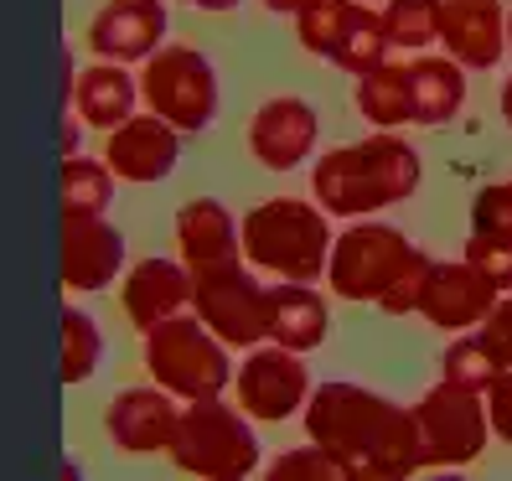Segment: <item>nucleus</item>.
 Here are the masks:
<instances>
[{
    "mask_svg": "<svg viewBox=\"0 0 512 481\" xmlns=\"http://www.w3.org/2000/svg\"><path fill=\"white\" fill-rule=\"evenodd\" d=\"M300 425H306V440H316L342 466V481H404L425 471L414 414L363 383H311Z\"/></svg>",
    "mask_w": 512,
    "mask_h": 481,
    "instance_id": "f257e3e1",
    "label": "nucleus"
},
{
    "mask_svg": "<svg viewBox=\"0 0 512 481\" xmlns=\"http://www.w3.org/2000/svg\"><path fill=\"white\" fill-rule=\"evenodd\" d=\"M419 182H425V161L394 130L337 145L311 166V197L326 218H378L388 207H404Z\"/></svg>",
    "mask_w": 512,
    "mask_h": 481,
    "instance_id": "f03ea898",
    "label": "nucleus"
},
{
    "mask_svg": "<svg viewBox=\"0 0 512 481\" xmlns=\"http://www.w3.org/2000/svg\"><path fill=\"white\" fill-rule=\"evenodd\" d=\"M238 249L244 264L269 280L316 285L331 254V218L306 197H269L238 218Z\"/></svg>",
    "mask_w": 512,
    "mask_h": 481,
    "instance_id": "7ed1b4c3",
    "label": "nucleus"
},
{
    "mask_svg": "<svg viewBox=\"0 0 512 481\" xmlns=\"http://www.w3.org/2000/svg\"><path fill=\"white\" fill-rule=\"evenodd\" d=\"M140 363L150 383H161L171 399L197 404V399H228L233 383V357L228 347L207 332L192 311H176L140 332Z\"/></svg>",
    "mask_w": 512,
    "mask_h": 481,
    "instance_id": "20e7f679",
    "label": "nucleus"
},
{
    "mask_svg": "<svg viewBox=\"0 0 512 481\" xmlns=\"http://www.w3.org/2000/svg\"><path fill=\"white\" fill-rule=\"evenodd\" d=\"M166 456L176 461V471H187L197 481H244L259 471V440L238 404L197 399V404H182Z\"/></svg>",
    "mask_w": 512,
    "mask_h": 481,
    "instance_id": "39448f33",
    "label": "nucleus"
},
{
    "mask_svg": "<svg viewBox=\"0 0 512 481\" xmlns=\"http://www.w3.org/2000/svg\"><path fill=\"white\" fill-rule=\"evenodd\" d=\"M140 99L150 114H161L171 130L202 135L218 119V68L207 63V52L187 42H161L140 63Z\"/></svg>",
    "mask_w": 512,
    "mask_h": 481,
    "instance_id": "423d86ee",
    "label": "nucleus"
},
{
    "mask_svg": "<svg viewBox=\"0 0 512 481\" xmlns=\"http://www.w3.org/2000/svg\"><path fill=\"white\" fill-rule=\"evenodd\" d=\"M419 259V244L388 223H352L342 233H331V254H326V285L337 300H357V306H378L383 290L394 285L404 269Z\"/></svg>",
    "mask_w": 512,
    "mask_h": 481,
    "instance_id": "0eeeda50",
    "label": "nucleus"
},
{
    "mask_svg": "<svg viewBox=\"0 0 512 481\" xmlns=\"http://www.w3.org/2000/svg\"><path fill=\"white\" fill-rule=\"evenodd\" d=\"M409 414H414L419 461L425 466H471L492 440L481 394L456 388V383H435L419 404H409Z\"/></svg>",
    "mask_w": 512,
    "mask_h": 481,
    "instance_id": "6e6552de",
    "label": "nucleus"
},
{
    "mask_svg": "<svg viewBox=\"0 0 512 481\" xmlns=\"http://www.w3.org/2000/svg\"><path fill=\"white\" fill-rule=\"evenodd\" d=\"M207 332H213L228 352L264 342V285L254 280V269L244 259H228L213 269L192 275V306H187Z\"/></svg>",
    "mask_w": 512,
    "mask_h": 481,
    "instance_id": "1a4fd4ad",
    "label": "nucleus"
},
{
    "mask_svg": "<svg viewBox=\"0 0 512 481\" xmlns=\"http://www.w3.org/2000/svg\"><path fill=\"white\" fill-rule=\"evenodd\" d=\"M228 394L238 399L254 425H280V419L300 414L311 394V368H306V352H290L275 342H254L249 357L238 363Z\"/></svg>",
    "mask_w": 512,
    "mask_h": 481,
    "instance_id": "9d476101",
    "label": "nucleus"
},
{
    "mask_svg": "<svg viewBox=\"0 0 512 481\" xmlns=\"http://www.w3.org/2000/svg\"><path fill=\"white\" fill-rule=\"evenodd\" d=\"M492 300H497L492 280L471 259H430L414 316H425L435 332H471L492 311Z\"/></svg>",
    "mask_w": 512,
    "mask_h": 481,
    "instance_id": "9b49d317",
    "label": "nucleus"
},
{
    "mask_svg": "<svg viewBox=\"0 0 512 481\" xmlns=\"http://www.w3.org/2000/svg\"><path fill=\"white\" fill-rule=\"evenodd\" d=\"M182 161V130H171L161 114H130L119 119L104 140V166L114 171V182H130V187H150V182H166Z\"/></svg>",
    "mask_w": 512,
    "mask_h": 481,
    "instance_id": "f8f14e48",
    "label": "nucleus"
},
{
    "mask_svg": "<svg viewBox=\"0 0 512 481\" xmlns=\"http://www.w3.org/2000/svg\"><path fill=\"white\" fill-rule=\"evenodd\" d=\"M321 140V114L300 94H275L264 99L249 119V156L264 171H295L311 161V150Z\"/></svg>",
    "mask_w": 512,
    "mask_h": 481,
    "instance_id": "ddd939ff",
    "label": "nucleus"
},
{
    "mask_svg": "<svg viewBox=\"0 0 512 481\" xmlns=\"http://www.w3.org/2000/svg\"><path fill=\"white\" fill-rule=\"evenodd\" d=\"M125 233L104 213H63V285L78 295L109 290L125 275Z\"/></svg>",
    "mask_w": 512,
    "mask_h": 481,
    "instance_id": "4468645a",
    "label": "nucleus"
},
{
    "mask_svg": "<svg viewBox=\"0 0 512 481\" xmlns=\"http://www.w3.org/2000/svg\"><path fill=\"white\" fill-rule=\"evenodd\" d=\"M435 47L466 73H487L507 57V6L502 0H440Z\"/></svg>",
    "mask_w": 512,
    "mask_h": 481,
    "instance_id": "2eb2a0df",
    "label": "nucleus"
},
{
    "mask_svg": "<svg viewBox=\"0 0 512 481\" xmlns=\"http://www.w3.org/2000/svg\"><path fill=\"white\" fill-rule=\"evenodd\" d=\"M176 419H182V399H171L161 383H135L125 394H114L104 409V435L125 456H156L171 445Z\"/></svg>",
    "mask_w": 512,
    "mask_h": 481,
    "instance_id": "dca6fc26",
    "label": "nucleus"
},
{
    "mask_svg": "<svg viewBox=\"0 0 512 481\" xmlns=\"http://www.w3.org/2000/svg\"><path fill=\"white\" fill-rule=\"evenodd\" d=\"M166 0H104L88 21V52L104 63H145L166 42Z\"/></svg>",
    "mask_w": 512,
    "mask_h": 481,
    "instance_id": "f3484780",
    "label": "nucleus"
},
{
    "mask_svg": "<svg viewBox=\"0 0 512 481\" xmlns=\"http://www.w3.org/2000/svg\"><path fill=\"white\" fill-rule=\"evenodd\" d=\"M119 300H125L130 326L145 332V326H156V321L192 306V269L182 259H156V254L135 259L119 275Z\"/></svg>",
    "mask_w": 512,
    "mask_h": 481,
    "instance_id": "a211bd4d",
    "label": "nucleus"
},
{
    "mask_svg": "<svg viewBox=\"0 0 512 481\" xmlns=\"http://www.w3.org/2000/svg\"><path fill=\"white\" fill-rule=\"evenodd\" d=\"M331 332V306L306 280H269L264 285V342L290 352H316Z\"/></svg>",
    "mask_w": 512,
    "mask_h": 481,
    "instance_id": "6ab92c4d",
    "label": "nucleus"
},
{
    "mask_svg": "<svg viewBox=\"0 0 512 481\" xmlns=\"http://www.w3.org/2000/svg\"><path fill=\"white\" fill-rule=\"evenodd\" d=\"M176 259L192 275L197 269H213V264H228V259H244V249H238V218L228 213V202L192 197L176 207Z\"/></svg>",
    "mask_w": 512,
    "mask_h": 481,
    "instance_id": "aec40b11",
    "label": "nucleus"
},
{
    "mask_svg": "<svg viewBox=\"0 0 512 481\" xmlns=\"http://www.w3.org/2000/svg\"><path fill=\"white\" fill-rule=\"evenodd\" d=\"M135 104H140V88H135V78L125 73V63H88L83 73H73L68 78V114L78 119V125H88V130H114L119 119H130L135 114Z\"/></svg>",
    "mask_w": 512,
    "mask_h": 481,
    "instance_id": "412c9836",
    "label": "nucleus"
},
{
    "mask_svg": "<svg viewBox=\"0 0 512 481\" xmlns=\"http://www.w3.org/2000/svg\"><path fill=\"white\" fill-rule=\"evenodd\" d=\"M409 88V125H450L466 104V68L440 52H419L404 63Z\"/></svg>",
    "mask_w": 512,
    "mask_h": 481,
    "instance_id": "4be33fe9",
    "label": "nucleus"
},
{
    "mask_svg": "<svg viewBox=\"0 0 512 481\" xmlns=\"http://www.w3.org/2000/svg\"><path fill=\"white\" fill-rule=\"evenodd\" d=\"M352 109H357V119H368L373 130H404L409 125V88H404L399 57H388V63L352 78Z\"/></svg>",
    "mask_w": 512,
    "mask_h": 481,
    "instance_id": "5701e85b",
    "label": "nucleus"
},
{
    "mask_svg": "<svg viewBox=\"0 0 512 481\" xmlns=\"http://www.w3.org/2000/svg\"><path fill=\"white\" fill-rule=\"evenodd\" d=\"M357 11H363V0H306V6L295 11V42L306 47L311 57H337L342 37L352 32Z\"/></svg>",
    "mask_w": 512,
    "mask_h": 481,
    "instance_id": "b1692460",
    "label": "nucleus"
},
{
    "mask_svg": "<svg viewBox=\"0 0 512 481\" xmlns=\"http://www.w3.org/2000/svg\"><path fill=\"white\" fill-rule=\"evenodd\" d=\"M378 21L394 52H430L435 47V26H440V0H383Z\"/></svg>",
    "mask_w": 512,
    "mask_h": 481,
    "instance_id": "393cba45",
    "label": "nucleus"
},
{
    "mask_svg": "<svg viewBox=\"0 0 512 481\" xmlns=\"http://www.w3.org/2000/svg\"><path fill=\"white\" fill-rule=\"evenodd\" d=\"M502 373L497 352L481 342V332L471 326V332H461V342H450L445 357H440V383H456V388H471V394H481L492 378Z\"/></svg>",
    "mask_w": 512,
    "mask_h": 481,
    "instance_id": "a878e982",
    "label": "nucleus"
},
{
    "mask_svg": "<svg viewBox=\"0 0 512 481\" xmlns=\"http://www.w3.org/2000/svg\"><path fill=\"white\" fill-rule=\"evenodd\" d=\"M99 357H104L99 321L83 306H68L63 311V383H88L99 373Z\"/></svg>",
    "mask_w": 512,
    "mask_h": 481,
    "instance_id": "bb28decb",
    "label": "nucleus"
},
{
    "mask_svg": "<svg viewBox=\"0 0 512 481\" xmlns=\"http://www.w3.org/2000/svg\"><path fill=\"white\" fill-rule=\"evenodd\" d=\"M114 197V171L104 161L68 156L63 161V213H109Z\"/></svg>",
    "mask_w": 512,
    "mask_h": 481,
    "instance_id": "cd10ccee",
    "label": "nucleus"
},
{
    "mask_svg": "<svg viewBox=\"0 0 512 481\" xmlns=\"http://www.w3.org/2000/svg\"><path fill=\"white\" fill-rule=\"evenodd\" d=\"M388 57H399L394 52V42H388V32H383V21H378V11L373 6H363L357 11V21H352V32L342 37V47H337V63L342 73H368V68H378V63H388Z\"/></svg>",
    "mask_w": 512,
    "mask_h": 481,
    "instance_id": "c85d7f7f",
    "label": "nucleus"
},
{
    "mask_svg": "<svg viewBox=\"0 0 512 481\" xmlns=\"http://www.w3.org/2000/svg\"><path fill=\"white\" fill-rule=\"evenodd\" d=\"M264 476L269 481H342V466L331 461L316 440H306L295 450H280V456L264 466Z\"/></svg>",
    "mask_w": 512,
    "mask_h": 481,
    "instance_id": "c756f323",
    "label": "nucleus"
},
{
    "mask_svg": "<svg viewBox=\"0 0 512 481\" xmlns=\"http://www.w3.org/2000/svg\"><path fill=\"white\" fill-rule=\"evenodd\" d=\"M461 259H471V264L481 269V275L492 280V290H497V295H502V290H512V238H507V233H476V228H471Z\"/></svg>",
    "mask_w": 512,
    "mask_h": 481,
    "instance_id": "7c9ffc66",
    "label": "nucleus"
},
{
    "mask_svg": "<svg viewBox=\"0 0 512 481\" xmlns=\"http://www.w3.org/2000/svg\"><path fill=\"white\" fill-rule=\"evenodd\" d=\"M471 228L512 238V182H492L471 197Z\"/></svg>",
    "mask_w": 512,
    "mask_h": 481,
    "instance_id": "2f4dec72",
    "label": "nucleus"
},
{
    "mask_svg": "<svg viewBox=\"0 0 512 481\" xmlns=\"http://www.w3.org/2000/svg\"><path fill=\"white\" fill-rule=\"evenodd\" d=\"M425 269H430V254L419 249V259L404 269V275L383 290V300H378V311L383 316H414V300H419V285H425Z\"/></svg>",
    "mask_w": 512,
    "mask_h": 481,
    "instance_id": "473e14b6",
    "label": "nucleus"
},
{
    "mask_svg": "<svg viewBox=\"0 0 512 481\" xmlns=\"http://www.w3.org/2000/svg\"><path fill=\"white\" fill-rule=\"evenodd\" d=\"M481 404H487V430H492V440L512 445V368H502L487 388H481Z\"/></svg>",
    "mask_w": 512,
    "mask_h": 481,
    "instance_id": "72a5a7b5",
    "label": "nucleus"
},
{
    "mask_svg": "<svg viewBox=\"0 0 512 481\" xmlns=\"http://www.w3.org/2000/svg\"><path fill=\"white\" fill-rule=\"evenodd\" d=\"M481 342H487L492 352H497V363L502 368H512V290H502L497 300H492V311L481 316Z\"/></svg>",
    "mask_w": 512,
    "mask_h": 481,
    "instance_id": "f704fd0d",
    "label": "nucleus"
},
{
    "mask_svg": "<svg viewBox=\"0 0 512 481\" xmlns=\"http://www.w3.org/2000/svg\"><path fill=\"white\" fill-rule=\"evenodd\" d=\"M78 140H83V125L68 114V125H63V150H68V156H78Z\"/></svg>",
    "mask_w": 512,
    "mask_h": 481,
    "instance_id": "c9c22d12",
    "label": "nucleus"
},
{
    "mask_svg": "<svg viewBox=\"0 0 512 481\" xmlns=\"http://www.w3.org/2000/svg\"><path fill=\"white\" fill-rule=\"evenodd\" d=\"M306 0H264V11H275V16H295Z\"/></svg>",
    "mask_w": 512,
    "mask_h": 481,
    "instance_id": "e433bc0d",
    "label": "nucleus"
},
{
    "mask_svg": "<svg viewBox=\"0 0 512 481\" xmlns=\"http://www.w3.org/2000/svg\"><path fill=\"white\" fill-rule=\"evenodd\" d=\"M192 6H202V11H233L238 0H192Z\"/></svg>",
    "mask_w": 512,
    "mask_h": 481,
    "instance_id": "4c0bfd02",
    "label": "nucleus"
},
{
    "mask_svg": "<svg viewBox=\"0 0 512 481\" xmlns=\"http://www.w3.org/2000/svg\"><path fill=\"white\" fill-rule=\"evenodd\" d=\"M502 119H507V125H512V78L502 83Z\"/></svg>",
    "mask_w": 512,
    "mask_h": 481,
    "instance_id": "58836bf2",
    "label": "nucleus"
},
{
    "mask_svg": "<svg viewBox=\"0 0 512 481\" xmlns=\"http://www.w3.org/2000/svg\"><path fill=\"white\" fill-rule=\"evenodd\" d=\"M507 52H512V6H507Z\"/></svg>",
    "mask_w": 512,
    "mask_h": 481,
    "instance_id": "ea45409f",
    "label": "nucleus"
},
{
    "mask_svg": "<svg viewBox=\"0 0 512 481\" xmlns=\"http://www.w3.org/2000/svg\"><path fill=\"white\" fill-rule=\"evenodd\" d=\"M363 6H373V0H363Z\"/></svg>",
    "mask_w": 512,
    "mask_h": 481,
    "instance_id": "a19ab883",
    "label": "nucleus"
}]
</instances>
